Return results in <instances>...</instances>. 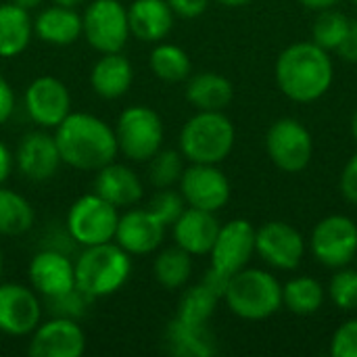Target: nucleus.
Listing matches in <instances>:
<instances>
[{
	"instance_id": "f257e3e1",
	"label": "nucleus",
	"mask_w": 357,
	"mask_h": 357,
	"mask_svg": "<svg viewBox=\"0 0 357 357\" xmlns=\"http://www.w3.org/2000/svg\"><path fill=\"white\" fill-rule=\"evenodd\" d=\"M54 140L61 161L82 172H98L119 153L115 128L92 113L71 111L54 128Z\"/></svg>"
},
{
	"instance_id": "f03ea898",
	"label": "nucleus",
	"mask_w": 357,
	"mask_h": 357,
	"mask_svg": "<svg viewBox=\"0 0 357 357\" xmlns=\"http://www.w3.org/2000/svg\"><path fill=\"white\" fill-rule=\"evenodd\" d=\"M335 79L328 50L316 42H295L287 46L276 61V84L282 94L295 102H314L322 98Z\"/></svg>"
},
{
	"instance_id": "7ed1b4c3",
	"label": "nucleus",
	"mask_w": 357,
	"mask_h": 357,
	"mask_svg": "<svg viewBox=\"0 0 357 357\" xmlns=\"http://www.w3.org/2000/svg\"><path fill=\"white\" fill-rule=\"evenodd\" d=\"M132 274V255L115 241L84 247L75 261V287L90 299L117 293Z\"/></svg>"
},
{
	"instance_id": "20e7f679",
	"label": "nucleus",
	"mask_w": 357,
	"mask_h": 357,
	"mask_svg": "<svg viewBox=\"0 0 357 357\" xmlns=\"http://www.w3.org/2000/svg\"><path fill=\"white\" fill-rule=\"evenodd\" d=\"M234 126L224 111H199L180 132V153L190 163H222L234 149Z\"/></svg>"
},
{
	"instance_id": "39448f33",
	"label": "nucleus",
	"mask_w": 357,
	"mask_h": 357,
	"mask_svg": "<svg viewBox=\"0 0 357 357\" xmlns=\"http://www.w3.org/2000/svg\"><path fill=\"white\" fill-rule=\"evenodd\" d=\"M230 312L243 320H266L282 305V287L274 274L243 268L232 274L224 295Z\"/></svg>"
},
{
	"instance_id": "423d86ee",
	"label": "nucleus",
	"mask_w": 357,
	"mask_h": 357,
	"mask_svg": "<svg viewBox=\"0 0 357 357\" xmlns=\"http://www.w3.org/2000/svg\"><path fill=\"white\" fill-rule=\"evenodd\" d=\"M117 146L130 161H149L163 146V121L151 107L136 105L121 111L115 126Z\"/></svg>"
},
{
	"instance_id": "0eeeda50",
	"label": "nucleus",
	"mask_w": 357,
	"mask_h": 357,
	"mask_svg": "<svg viewBox=\"0 0 357 357\" xmlns=\"http://www.w3.org/2000/svg\"><path fill=\"white\" fill-rule=\"evenodd\" d=\"M119 209L96 192L79 197L67 211V232L82 247L115 241Z\"/></svg>"
},
{
	"instance_id": "6e6552de",
	"label": "nucleus",
	"mask_w": 357,
	"mask_h": 357,
	"mask_svg": "<svg viewBox=\"0 0 357 357\" xmlns=\"http://www.w3.org/2000/svg\"><path fill=\"white\" fill-rule=\"evenodd\" d=\"M84 38L100 54L121 52L130 40L128 8L119 0H94L82 15Z\"/></svg>"
},
{
	"instance_id": "1a4fd4ad",
	"label": "nucleus",
	"mask_w": 357,
	"mask_h": 357,
	"mask_svg": "<svg viewBox=\"0 0 357 357\" xmlns=\"http://www.w3.org/2000/svg\"><path fill=\"white\" fill-rule=\"evenodd\" d=\"M266 151L272 163L289 174L303 172L314 155V140L310 130L293 117L274 121L266 134Z\"/></svg>"
},
{
	"instance_id": "9d476101",
	"label": "nucleus",
	"mask_w": 357,
	"mask_h": 357,
	"mask_svg": "<svg viewBox=\"0 0 357 357\" xmlns=\"http://www.w3.org/2000/svg\"><path fill=\"white\" fill-rule=\"evenodd\" d=\"M312 253L326 268H345L357 255V224L347 215H328L312 232Z\"/></svg>"
},
{
	"instance_id": "9b49d317",
	"label": "nucleus",
	"mask_w": 357,
	"mask_h": 357,
	"mask_svg": "<svg viewBox=\"0 0 357 357\" xmlns=\"http://www.w3.org/2000/svg\"><path fill=\"white\" fill-rule=\"evenodd\" d=\"M178 184L188 207L215 213L230 201V182L218 165L192 163L184 167Z\"/></svg>"
},
{
	"instance_id": "f8f14e48",
	"label": "nucleus",
	"mask_w": 357,
	"mask_h": 357,
	"mask_svg": "<svg viewBox=\"0 0 357 357\" xmlns=\"http://www.w3.org/2000/svg\"><path fill=\"white\" fill-rule=\"evenodd\" d=\"M23 107L33 123L44 130H54L71 113V94L61 79L40 75L25 88Z\"/></svg>"
},
{
	"instance_id": "ddd939ff",
	"label": "nucleus",
	"mask_w": 357,
	"mask_h": 357,
	"mask_svg": "<svg viewBox=\"0 0 357 357\" xmlns=\"http://www.w3.org/2000/svg\"><path fill=\"white\" fill-rule=\"evenodd\" d=\"M42 322V303L29 287L0 284V333L8 337H27Z\"/></svg>"
},
{
	"instance_id": "4468645a",
	"label": "nucleus",
	"mask_w": 357,
	"mask_h": 357,
	"mask_svg": "<svg viewBox=\"0 0 357 357\" xmlns=\"http://www.w3.org/2000/svg\"><path fill=\"white\" fill-rule=\"evenodd\" d=\"M255 251L276 270H295L305 255V241L291 224L268 222L255 230Z\"/></svg>"
},
{
	"instance_id": "2eb2a0df",
	"label": "nucleus",
	"mask_w": 357,
	"mask_h": 357,
	"mask_svg": "<svg viewBox=\"0 0 357 357\" xmlns=\"http://www.w3.org/2000/svg\"><path fill=\"white\" fill-rule=\"evenodd\" d=\"M27 351L33 357H79L86 351V333L77 320L50 318L31 333Z\"/></svg>"
},
{
	"instance_id": "dca6fc26",
	"label": "nucleus",
	"mask_w": 357,
	"mask_h": 357,
	"mask_svg": "<svg viewBox=\"0 0 357 357\" xmlns=\"http://www.w3.org/2000/svg\"><path fill=\"white\" fill-rule=\"evenodd\" d=\"M253 253H255V228L247 220H232L220 226L209 257L213 268L232 276L243 268H247Z\"/></svg>"
},
{
	"instance_id": "f3484780",
	"label": "nucleus",
	"mask_w": 357,
	"mask_h": 357,
	"mask_svg": "<svg viewBox=\"0 0 357 357\" xmlns=\"http://www.w3.org/2000/svg\"><path fill=\"white\" fill-rule=\"evenodd\" d=\"M15 163L23 178L31 182L50 180L59 172V165L63 163L54 134H48L44 128L27 132L17 146Z\"/></svg>"
},
{
	"instance_id": "a211bd4d",
	"label": "nucleus",
	"mask_w": 357,
	"mask_h": 357,
	"mask_svg": "<svg viewBox=\"0 0 357 357\" xmlns=\"http://www.w3.org/2000/svg\"><path fill=\"white\" fill-rule=\"evenodd\" d=\"M165 230L167 226L149 207L128 209L119 215L115 243L130 255H149L161 247Z\"/></svg>"
},
{
	"instance_id": "6ab92c4d",
	"label": "nucleus",
	"mask_w": 357,
	"mask_h": 357,
	"mask_svg": "<svg viewBox=\"0 0 357 357\" xmlns=\"http://www.w3.org/2000/svg\"><path fill=\"white\" fill-rule=\"evenodd\" d=\"M27 276L31 289L44 299H52L75 289V264L52 249L40 251L31 257Z\"/></svg>"
},
{
	"instance_id": "aec40b11",
	"label": "nucleus",
	"mask_w": 357,
	"mask_h": 357,
	"mask_svg": "<svg viewBox=\"0 0 357 357\" xmlns=\"http://www.w3.org/2000/svg\"><path fill=\"white\" fill-rule=\"evenodd\" d=\"M172 228H174L176 245L195 257V255H209L220 232V222L213 211L186 207Z\"/></svg>"
},
{
	"instance_id": "412c9836",
	"label": "nucleus",
	"mask_w": 357,
	"mask_h": 357,
	"mask_svg": "<svg viewBox=\"0 0 357 357\" xmlns=\"http://www.w3.org/2000/svg\"><path fill=\"white\" fill-rule=\"evenodd\" d=\"M94 174V192L107 203L115 205L117 209L134 207L136 203H140L144 188L132 167L111 161Z\"/></svg>"
},
{
	"instance_id": "4be33fe9",
	"label": "nucleus",
	"mask_w": 357,
	"mask_h": 357,
	"mask_svg": "<svg viewBox=\"0 0 357 357\" xmlns=\"http://www.w3.org/2000/svg\"><path fill=\"white\" fill-rule=\"evenodd\" d=\"M174 10L167 0H134L128 6L130 33L149 44L163 42L174 29Z\"/></svg>"
},
{
	"instance_id": "5701e85b",
	"label": "nucleus",
	"mask_w": 357,
	"mask_h": 357,
	"mask_svg": "<svg viewBox=\"0 0 357 357\" xmlns=\"http://www.w3.org/2000/svg\"><path fill=\"white\" fill-rule=\"evenodd\" d=\"M33 33L46 44L71 46L84 33L82 15L71 6H61V4L46 6L33 19Z\"/></svg>"
},
{
	"instance_id": "b1692460",
	"label": "nucleus",
	"mask_w": 357,
	"mask_h": 357,
	"mask_svg": "<svg viewBox=\"0 0 357 357\" xmlns=\"http://www.w3.org/2000/svg\"><path fill=\"white\" fill-rule=\"evenodd\" d=\"M132 82H134V67L130 59L123 56L121 52L102 54L90 71L92 90L107 100H115L128 94Z\"/></svg>"
},
{
	"instance_id": "393cba45",
	"label": "nucleus",
	"mask_w": 357,
	"mask_h": 357,
	"mask_svg": "<svg viewBox=\"0 0 357 357\" xmlns=\"http://www.w3.org/2000/svg\"><path fill=\"white\" fill-rule=\"evenodd\" d=\"M184 94L197 111H224L234 98V88L228 77L215 71H203L186 79Z\"/></svg>"
},
{
	"instance_id": "a878e982",
	"label": "nucleus",
	"mask_w": 357,
	"mask_h": 357,
	"mask_svg": "<svg viewBox=\"0 0 357 357\" xmlns=\"http://www.w3.org/2000/svg\"><path fill=\"white\" fill-rule=\"evenodd\" d=\"M165 341L169 354L180 357H211L218 354V343L207 324H188L174 318L167 324Z\"/></svg>"
},
{
	"instance_id": "bb28decb",
	"label": "nucleus",
	"mask_w": 357,
	"mask_h": 357,
	"mask_svg": "<svg viewBox=\"0 0 357 357\" xmlns=\"http://www.w3.org/2000/svg\"><path fill=\"white\" fill-rule=\"evenodd\" d=\"M33 36V19L29 10L4 2L0 4V56L10 59L21 54Z\"/></svg>"
},
{
	"instance_id": "cd10ccee",
	"label": "nucleus",
	"mask_w": 357,
	"mask_h": 357,
	"mask_svg": "<svg viewBox=\"0 0 357 357\" xmlns=\"http://www.w3.org/2000/svg\"><path fill=\"white\" fill-rule=\"evenodd\" d=\"M149 65H151V71L161 82H167V84L186 82L192 71L188 52L169 42H157V46L151 52Z\"/></svg>"
},
{
	"instance_id": "c85d7f7f",
	"label": "nucleus",
	"mask_w": 357,
	"mask_h": 357,
	"mask_svg": "<svg viewBox=\"0 0 357 357\" xmlns=\"http://www.w3.org/2000/svg\"><path fill=\"white\" fill-rule=\"evenodd\" d=\"M33 220L31 203L0 184V236H21L31 230Z\"/></svg>"
},
{
	"instance_id": "c756f323",
	"label": "nucleus",
	"mask_w": 357,
	"mask_h": 357,
	"mask_svg": "<svg viewBox=\"0 0 357 357\" xmlns=\"http://www.w3.org/2000/svg\"><path fill=\"white\" fill-rule=\"evenodd\" d=\"M153 272L157 282L167 289V291H178L182 289L192 274V255L186 253L184 249L176 247H167L163 249L153 264Z\"/></svg>"
},
{
	"instance_id": "7c9ffc66",
	"label": "nucleus",
	"mask_w": 357,
	"mask_h": 357,
	"mask_svg": "<svg viewBox=\"0 0 357 357\" xmlns=\"http://www.w3.org/2000/svg\"><path fill=\"white\" fill-rule=\"evenodd\" d=\"M326 299L324 287L310 276H299L282 287V303L297 316L316 314Z\"/></svg>"
},
{
	"instance_id": "2f4dec72",
	"label": "nucleus",
	"mask_w": 357,
	"mask_h": 357,
	"mask_svg": "<svg viewBox=\"0 0 357 357\" xmlns=\"http://www.w3.org/2000/svg\"><path fill=\"white\" fill-rule=\"evenodd\" d=\"M218 301L220 299L205 284L199 282L182 293L178 301L176 318L188 324H207L218 307Z\"/></svg>"
},
{
	"instance_id": "473e14b6",
	"label": "nucleus",
	"mask_w": 357,
	"mask_h": 357,
	"mask_svg": "<svg viewBox=\"0 0 357 357\" xmlns=\"http://www.w3.org/2000/svg\"><path fill=\"white\" fill-rule=\"evenodd\" d=\"M349 23H351V19L337 8L320 10L314 21V27H312V38H314L312 42H316L320 48H324L328 52L337 50L347 36Z\"/></svg>"
},
{
	"instance_id": "72a5a7b5",
	"label": "nucleus",
	"mask_w": 357,
	"mask_h": 357,
	"mask_svg": "<svg viewBox=\"0 0 357 357\" xmlns=\"http://www.w3.org/2000/svg\"><path fill=\"white\" fill-rule=\"evenodd\" d=\"M184 172V155L174 149H159L149 159V182L155 188H172Z\"/></svg>"
},
{
	"instance_id": "f704fd0d",
	"label": "nucleus",
	"mask_w": 357,
	"mask_h": 357,
	"mask_svg": "<svg viewBox=\"0 0 357 357\" xmlns=\"http://www.w3.org/2000/svg\"><path fill=\"white\" fill-rule=\"evenodd\" d=\"M328 297L343 312L357 310V270L339 268V272L331 278Z\"/></svg>"
},
{
	"instance_id": "c9c22d12",
	"label": "nucleus",
	"mask_w": 357,
	"mask_h": 357,
	"mask_svg": "<svg viewBox=\"0 0 357 357\" xmlns=\"http://www.w3.org/2000/svg\"><path fill=\"white\" fill-rule=\"evenodd\" d=\"M92 299L88 295H84L77 287L65 295H59V297H52V299H46V305H48V312L52 318H69V320H79L82 316H86V310H88V303Z\"/></svg>"
},
{
	"instance_id": "e433bc0d",
	"label": "nucleus",
	"mask_w": 357,
	"mask_h": 357,
	"mask_svg": "<svg viewBox=\"0 0 357 357\" xmlns=\"http://www.w3.org/2000/svg\"><path fill=\"white\" fill-rule=\"evenodd\" d=\"M186 201L182 197V192H176L172 188H159V192L151 199L149 209L165 224V226H174V222L184 213L186 209Z\"/></svg>"
},
{
	"instance_id": "4c0bfd02",
	"label": "nucleus",
	"mask_w": 357,
	"mask_h": 357,
	"mask_svg": "<svg viewBox=\"0 0 357 357\" xmlns=\"http://www.w3.org/2000/svg\"><path fill=\"white\" fill-rule=\"evenodd\" d=\"M333 357H357V318L341 324L331 341Z\"/></svg>"
},
{
	"instance_id": "58836bf2",
	"label": "nucleus",
	"mask_w": 357,
	"mask_h": 357,
	"mask_svg": "<svg viewBox=\"0 0 357 357\" xmlns=\"http://www.w3.org/2000/svg\"><path fill=\"white\" fill-rule=\"evenodd\" d=\"M341 192L349 203L357 205V153L347 161L341 174Z\"/></svg>"
},
{
	"instance_id": "ea45409f",
	"label": "nucleus",
	"mask_w": 357,
	"mask_h": 357,
	"mask_svg": "<svg viewBox=\"0 0 357 357\" xmlns=\"http://www.w3.org/2000/svg\"><path fill=\"white\" fill-rule=\"evenodd\" d=\"M230 278H232L230 274H226V272H222V270H218V268L211 266V268L205 272L201 284H205L218 299H224L226 289H228V284H230Z\"/></svg>"
},
{
	"instance_id": "a19ab883",
	"label": "nucleus",
	"mask_w": 357,
	"mask_h": 357,
	"mask_svg": "<svg viewBox=\"0 0 357 357\" xmlns=\"http://www.w3.org/2000/svg\"><path fill=\"white\" fill-rule=\"evenodd\" d=\"M167 4L172 6L174 15L184 19H195L207 10L209 0H167Z\"/></svg>"
},
{
	"instance_id": "79ce46f5",
	"label": "nucleus",
	"mask_w": 357,
	"mask_h": 357,
	"mask_svg": "<svg viewBox=\"0 0 357 357\" xmlns=\"http://www.w3.org/2000/svg\"><path fill=\"white\" fill-rule=\"evenodd\" d=\"M13 111H15V92L10 84L0 75V126L10 119Z\"/></svg>"
},
{
	"instance_id": "37998d69",
	"label": "nucleus",
	"mask_w": 357,
	"mask_h": 357,
	"mask_svg": "<svg viewBox=\"0 0 357 357\" xmlns=\"http://www.w3.org/2000/svg\"><path fill=\"white\" fill-rule=\"evenodd\" d=\"M337 52H339V56H343L345 61L357 63V19L349 23L347 36H345L343 44L337 48Z\"/></svg>"
},
{
	"instance_id": "c03bdc74",
	"label": "nucleus",
	"mask_w": 357,
	"mask_h": 357,
	"mask_svg": "<svg viewBox=\"0 0 357 357\" xmlns=\"http://www.w3.org/2000/svg\"><path fill=\"white\" fill-rule=\"evenodd\" d=\"M13 165H15V157H13L10 149L4 142H0V184H4L8 180Z\"/></svg>"
},
{
	"instance_id": "a18cd8bd",
	"label": "nucleus",
	"mask_w": 357,
	"mask_h": 357,
	"mask_svg": "<svg viewBox=\"0 0 357 357\" xmlns=\"http://www.w3.org/2000/svg\"><path fill=\"white\" fill-rule=\"evenodd\" d=\"M305 8H310V10H316V13H320V10H326V8H337L339 4H341V0H299Z\"/></svg>"
},
{
	"instance_id": "49530a36",
	"label": "nucleus",
	"mask_w": 357,
	"mask_h": 357,
	"mask_svg": "<svg viewBox=\"0 0 357 357\" xmlns=\"http://www.w3.org/2000/svg\"><path fill=\"white\" fill-rule=\"evenodd\" d=\"M13 4H17V6H21V8H25V10H33V8H38L44 0H10Z\"/></svg>"
},
{
	"instance_id": "de8ad7c7",
	"label": "nucleus",
	"mask_w": 357,
	"mask_h": 357,
	"mask_svg": "<svg viewBox=\"0 0 357 357\" xmlns=\"http://www.w3.org/2000/svg\"><path fill=\"white\" fill-rule=\"evenodd\" d=\"M86 0H52V4H61V6H71V8H77L82 6Z\"/></svg>"
},
{
	"instance_id": "09e8293b",
	"label": "nucleus",
	"mask_w": 357,
	"mask_h": 357,
	"mask_svg": "<svg viewBox=\"0 0 357 357\" xmlns=\"http://www.w3.org/2000/svg\"><path fill=\"white\" fill-rule=\"evenodd\" d=\"M218 2L224 4V6H245V4H249L253 0H218Z\"/></svg>"
},
{
	"instance_id": "8fccbe9b",
	"label": "nucleus",
	"mask_w": 357,
	"mask_h": 357,
	"mask_svg": "<svg viewBox=\"0 0 357 357\" xmlns=\"http://www.w3.org/2000/svg\"><path fill=\"white\" fill-rule=\"evenodd\" d=\"M351 134H354V140L357 142V111L354 113V117H351Z\"/></svg>"
},
{
	"instance_id": "3c124183",
	"label": "nucleus",
	"mask_w": 357,
	"mask_h": 357,
	"mask_svg": "<svg viewBox=\"0 0 357 357\" xmlns=\"http://www.w3.org/2000/svg\"><path fill=\"white\" fill-rule=\"evenodd\" d=\"M2 268H4V259H2V249H0V276H2Z\"/></svg>"
},
{
	"instance_id": "603ef678",
	"label": "nucleus",
	"mask_w": 357,
	"mask_h": 357,
	"mask_svg": "<svg viewBox=\"0 0 357 357\" xmlns=\"http://www.w3.org/2000/svg\"><path fill=\"white\" fill-rule=\"evenodd\" d=\"M354 2H356V6H357V0H354Z\"/></svg>"
}]
</instances>
